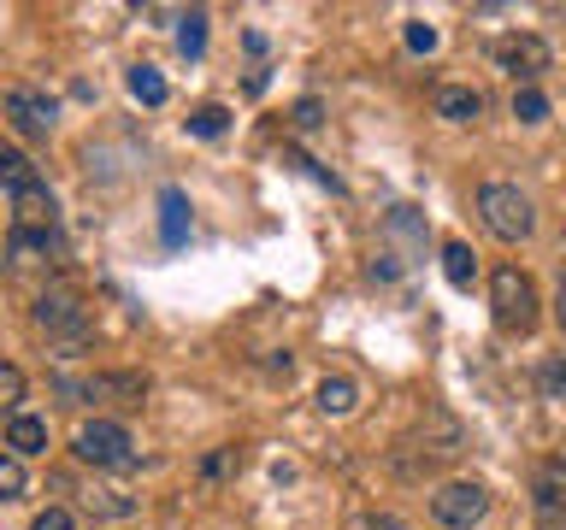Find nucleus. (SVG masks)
Returning a JSON list of instances; mask_svg holds the SVG:
<instances>
[{"label":"nucleus","instance_id":"f257e3e1","mask_svg":"<svg viewBox=\"0 0 566 530\" xmlns=\"http://www.w3.org/2000/svg\"><path fill=\"white\" fill-rule=\"evenodd\" d=\"M30 318H35V330H42L48 342H60V348H65V360L95 342V318H88L83 295H77V289H65V283H53V289L35 295V312H30Z\"/></svg>","mask_w":566,"mask_h":530},{"label":"nucleus","instance_id":"f03ea898","mask_svg":"<svg viewBox=\"0 0 566 530\" xmlns=\"http://www.w3.org/2000/svg\"><path fill=\"white\" fill-rule=\"evenodd\" d=\"M460 448H467V431H460L449 413H424L419 431L396 442V471L401 477H424L431 466H442V459H454Z\"/></svg>","mask_w":566,"mask_h":530},{"label":"nucleus","instance_id":"7ed1b4c3","mask_svg":"<svg viewBox=\"0 0 566 530\" xmlns=\"http://www.w3.org/2000/svg\"><path fill=\"white\" fill-rule=\"evenodd\" d=\"M490 312H495V330L531 336V330H537V283H531L520 265H495V277H490Z\"/></svg>","mask_w":566,"mask_h":530},{"label":"nucleus","instance_id":"20e7f679","mask_svg":"<svg viewBox=\"0 0 566 530\" xmlns=\"http://www.w3.org/2000/svg\"><path fill=\"white\" fill-rule=\"evenodd\" d=\"M478 219L495 242H525L537 230V212H531V194L520 183H484L478 189Z\"/></svg>","mask_w":566,"mask_h":530},{"label":"nucleus","instance_id":"39448f33","mask_svg":"<svg viewBox=\"0 0 566 530\" xmlns=\"http://www.w3.org/2000/svg\"><path fill=\"white\" fill-rule=\"evenodd\" d=\"M71 454L95 471H130L136 466V442L118 418H88L77 436H71Z\"/></svg>","mask_w":566,"mask_h":530},{"label":"nucleus","instance_id":"423d86ee","mask_svg":"<svg viewBox=\"0 0 566 530\" xmlns=\"http://www.w3.org/2000/svg\"><path fill=\"white\" fill-rule=\"evenodd\" d=\"M490 512V489L478 484V477H449L437 495H431V519L442 530H478Z\"/></svg>","mask_w":566,"mask_h":530},{"label":"nucleus","instance_id":"0eeeda50","mask_svg":"<svg viewBox=\"0 0 566 530\" xmlns=\"http://www.w3.org/2000/svg\"><path fill=\"white\" fill-rule=\"evenodd\" d=\"M0 118H7L18 136H30V141H48V136H53V118H60V106H53V95H48V88L12 83L7 95H0Z\"/></svg>","mask_w":566,"mask_h":530},{"label":"nucleus","instance_id":"6e6552de","mask_svg":"<svg viewBox=\"0 0 566 530\" xmlns=\"http://www.w3.org/2000/svg\"><path fill=\"white\" fill-rule=\"evenodd\" d=\"M548 60H555V53H548V42H543V35H531V30H513V35L495 42V65H502L507 77H520V88L537 83L548 71Z\"/></svg>","mask_w":566,"mask_h":530},{"label":"nucleus","instance_id":"1a4fd4ad","mask_svg":"<svg viewBox=\"0 0 566 530\" xmlns=\"http://www.w3.org/2000/svg\"><path fill=\"white\" fill-rule=\"evenodd\" d=\"M77 395L106 406H142L148 401V371H95L88 383H77Z\"/></svg>","mask_w":566,"mask_h":530},{"label":"nucleus","instance_id":"9d476101","mask_svg":"<svg viewBox=\"0 0 566 530\" xmlns=\"http://www.w3.org/2000/svg\"><path fill=\"white\" fill-rule=\"evenodd\" d=\"M60 254H65L60 230H12V242H7L12 272H35V265H48V259H60Z\"/></svg>","mask_w":566,"mask_h":530},{"label":"nucleus","instance_id":"9b49d317","mask_svg":"<svg viewBox=\"0 0 566 530\" xmlns=\"http://www.w3.org/2000/svg\"><path fill=\"white\" fill-rule=\"evenodd\" d=\"M531 495H537L543 519H566V459H543L531 477Z\"/></svg>","mask_w":566,"mask_h":530},{"label":"nucleus","instance_id":"f8f14e48","mask_svg":"<svg viewBox=\"0 0 566 530\" xmlns=\"http://www.w3.org/2000/svg\"><path fill=\"white\" fill-rule=\"evenodd\" d=\"M12 212H18V230H53L60 206H53V189L48 183H30L12 194Z\"/></svg>","mask_w":566,"mask_h":530},{"label":"nucleus","instance_id":"ddd939ff","mask_svg":"<svg viewBox=\"0 0 566 530\" xmlns=\"http://www.w3.org/2000/svg\"><path fill=\"white\" fill-rule=\"evenodd\" d=\"M437 118L478 124V118H484V95H478L472 83H442V88H437Z\"/></svg>","mask_w":566,"mask_h":530},{"label":"nucleus","instance_id":"4468645a","mask_svg":"<svg viewBox=\"0 0 566 530\" xmlns=\"http://www.w3.org/2000/svg\"><path fill=\"white\" fill-rule=\"evenodd\" d=\"M7 454H18V459L48 454V418H35V413H12V418H7Z\"/></svg>","mask_w":566,"mask_h":530},{"label":"nucleus","instance_id":"2eb2a0df","mask_svg":"<svg viewBox=\"0 0 566 530\" xmlns=\"http://www.w3.org/2000/svg\"><path fill=\"white\" fill-rule=\"evenodd\" d=\"M313 401H318V413H325V418H348L354 406H360V389H354V378H318Z\"/></svg>","mask_w":566,"mask_h":530},{"label":"nucleus","instance_id":"dca6fc26","mask_svg":"<svg viewBox=\"0 0 566 530\" xmlns=\"http://www.w3.org/2000/svg\"><path fill=\"white\" fill-rule=\"evenodd\" d=\"M159 236H166V247H184V236H189V201H184V189L159 194Z\"/></svg>","mask_w":566,"mask_h":530},{"label":"nucleus","instance_id":"f3484780","mask_svg":"<svg viewBox=\"0 0 566 530\" xmlns=\"http://www.w3.org/2000/svg\"><path fill=\"white\" fill-rule=\"evenodd\" d=\"M0 183H7L12 194H18V189H30V183H42V171H35V166L12 148L7 136H0Z\"/></svg>","mask_w":566,"mask_h":530},{"label":"nucleus","instance_id":"a211bd4d","mask_svg":"<svg viewBox=\"0 0 566 530\" xmlns=\"http://www.w3.org/2000/svg\"><path fill=\"white\" fill-rule=\"evenodd\" d=\"M442 272H449L454 289H472V277H478L472 247H467V242H442Z\"/></svg>","mask_w":566,"mask_h":530},{"label":"nucleus","instance_id":"6ab92c4d","mask_svg":"<svg viewBox=\"0 0 566 530\" xmlns=\"http://www.w3.org/2000/svg\"><path fill=\"white\" fill-rule=\"evenodd\" d=\"M130 95H136L142 106H166L171 88H166V77H159L154 65H130Z\"/></svg>","mask_w":566,"mask_h":530},{"label":"nucleus","instance_id":"aec40b11","mask_svg":"<svg viewBox=\"0 0 566 530\" xmlns=\"http://www.w3.org/2000/svg\"><path fill=\"white\" fill-rule=\"evenodd\" d=\"M537 383H543V401L555 406V413H566V353H555V360L537 371Z\"/></svg>","mask_w":566,"mask_h":530},{"label":"nucleus","instance_id":"412c9836","mask_svg":"<svg viewBox=\"0 0 566 530\" xmlns=\"http://www.w3.org/2000/svg\"><path fill=\"white\" fill-rule=\"evenodd\" d=\"M24 484H30V477H24V459L0 448V501H18V495H24Z\"/></svg>","mask_w":566,"mask_h":530},{"label":"nucleus","instance_id":"4be33fe9","mask_svg":"<svg viewBox=\"0 0 566 530\" xmlns=\"http://www.w3.org/2000/svg\"><path fill=\"white\" fill-rule=\"evenodd\" d=\"M18 401H24V371H18L12 360H0V413H18Z\"/></svg>","mask_w":566,"mask_h":530},{"label":"nucleus","instance_id":"5701e85b","mask_svg":"<svg viewBox=\"0 0 566 530\" xmlns=\"http://www.w3.org/2000/svg\"><path fill=\"white\" fill-rule=\"evenodd\" d=\"M237 466H242V454H237V448H230V442H224V448H212V454L201 459V484H219V477H230Z\"/></svg>","mask_w":566,"mask_h":530},{"label":"nucleus","instance_id":"b1692460","mask_svg":"<svg viewBox=\"0 0 566 530\" xmlns=\"http://www.w3.org/2000/svg\"><path fill=\"white\" fill-rule=\"evenodd\" d=\"M177 24H184V30H177V47L195 60V53L207 47V12H189V18H177Z\"/></svg>","mask_w":566,"mask_h":530},{"label":"nucleus","instance_id":"393cba45","mask_svg":"<svg viewBox=\"0 0 566 530\" xmlns=\"http://www.w3.org/2000/svg\"><path fill=\"white\" fill-rule=\"evenodd\" d=\"M513 118H520V124H543L548 118V100L537 95V88H513Z\"/></svg>","mask_w":566,"mask_h":530},{"label":"nucleus","instance_id":"a878e982","mask_svg":"<svg viewBox=\"0 0 566 530\" xmlns=\"http://www.w3.org/2000/svg\"><path fill=\"white\" fill-rule=\"evenodd\" d=\"M224 124H230L224 106H195V113H189V130L195 136H224Z\"/></svg>","mask_w":566,"mask_h":530},{"label":"nucleus","instance_id":"bb28decb","mask_svg":"<svg viewBox=\"0 0 566 530\" xmlns=\"http://www.w3.org/2000/svg\"><path fill=\"white\" fill-rule=\"evenodd\" d=\"M290 124H295V130H318V124H325V100H318V95H307V100H295V113H290Z\"/></svg>","mask_w":566,"mask_h":530},{"label":"nucleus","instance_id":"cd10ccee","mask_svg":"<svg viewBox=\"0 0 566 530\" xmlns=\"http://www.w3.org/2000/svg\"><path fill=\"white\" fill-rule=\"evenodd\" d=\"M30 530H83V524H77V512H71V507H42Z\"/></svg>","mask_w":566,"mask_h":530},{"label":"nucleus","instance_id":"c85d7f7f","mask_svg":"<svg viewBox=\"0 0 566 530\" xmlns=\"http://www.w3.org/2000/svg\"><path fill=\"white\" fill-rule=\"evenodd\" d=\"M343 530H407V524L396 519V512H354Z\"/></svg>","mask_w":566,"mask_h":530},{"label":"nucleus","instance_id":"c756f323","mask_svg":"<svg viewBox=\"0 0 566 530\" xmlns=\"http://www.w3.org/2000/svg\"><path fill=\"white\" fill-rule=\"evenodd\" d=\"M407 47H413V53H431V47H437V30H431V24H407Z\"/></svg>","mask_w":566,"mask_h":530},{"label":"nucleus","instance_id":"7c9ffc66","mask_svg":"<svg viewBox=\"0 0 566 530\" xmlns=\"http://www.w3.org/2000/svg\"><path fill=\"white\" fill-rule=\"evenodd\" d=\"M555 318H560V330H566V277H560V289H555Z\"/></svg>","mask_w":566,"mask_h":530}]
</instances>
